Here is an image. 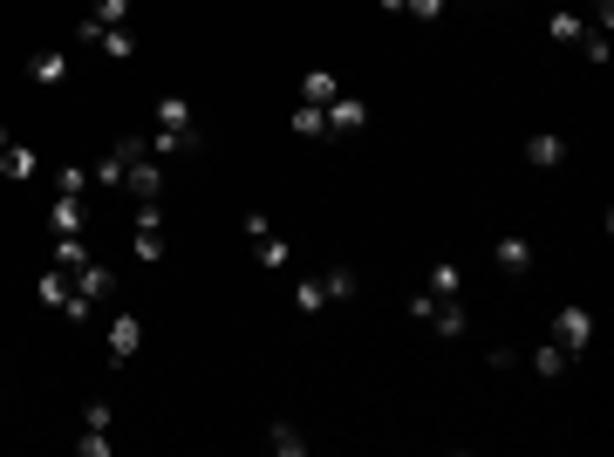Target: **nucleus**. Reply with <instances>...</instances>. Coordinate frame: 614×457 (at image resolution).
Masks as SVG:
<instances>
[{"label": "nucleus", "mask_w": 614, "mask_h": 457, "mask_svg": "<svg viewBox=\"0 0 614 457\" xmlns=\"http://www.w3.org/2000/svg\"><path fill=\"white\" fill-rule=\"evenodd\" d=\"M533 260H539V246L526 239V232H499V239H492V267L512 273V280H519V273H533Z\"/></svg>", "instance_id": "obj_1"}, {"label": "nucleus", "mask_w": 614, "mask_h": 457, "mask_svg": "<svg viewBox=\"0 0 614 457\" xmlns=\"http://www.w3.org/2000/svg\"><path fill=\"white\" fill-rule=\"evenodd\" d=\"M553 342L567 348V355H580V348L594 342V314H587L580 301H567L560 314H553Z\"/></svg>", "instance_id": "obj_2"}, {"label": "nucleus", "mask_w": 614, "mask_h": 457, "mask_svg": "<svg viewBox=\"0 0 614 457\" xmlns=\"http://www.w3.org/2000/svg\"><path fill=\"white\" fill-rule=\"evenodd\" d=\"M123 191H130L137 205H144V198H164V164H157L151 151L130 157V164H123Z\"/></svg>", "instance_id": "obj_3"}, {"label": "nucleus", "mask_w": 614, "mask_h": 457, "mask_svg": "<svg viewBox=\"0 0 614 457\" xmlns=\"http://www.w3.org/2000/svg\"><path fill=\"white\" fill-rule=\"evenodd\" d=\"M144 144H151V157L164 164V157H192V151H205V130H151Z\"/></svg>", "instance_id": "obj_4"}, {"label": "nucleus", "mask_w": 614, "mask_h": 457, "mask_svg": "<svg viewBox=\"0 0 614 457\" xmlns=\"http://www.w3.org/2000/svg\"><path fill=\"white\" fill-rule=\"evenodd\" d=\"M526 164L560 171V164H567V137H560V130H533V137H526Z\"/></svg>", "instance_id": "obj_5"}, {"label": "nucleus", "mask_w": 614, "mask_h": 457, "mask_svg": "<svg viewBox=\"0 0 614 457\" xmlns=\"http://www.w3.org/2000/svg\"><path fill=\"white\" fill-rule=\"evenodd\" d=\"M362 123H369V103H355V96L328 103V137H362Z\"/></svg>", "instance_id": "obj_6"}, {"label": "nucleus", "mask_w": 614, "mask_h": 457, "mask_svg": "<svg viewBox=\"0 0 614 457\" xmlns=\"http://www.w3.org/2000/svg\"><path fill=\"white\" fill-rule=\"evenodd\" d=\"M137 348H144V321H137V314H110V355L130 362Z\"/></svg>", "instance_id": "obj_7"}, {"label": "nucleus", "mask_w": 614, "mask_h": 457, "mask_svg": "<svg viewBox=\"0 0 614 457\" xmlns=\"http://www.w3.org/2000/svg\"><path fill=\"white\" fill-rule=\"evenodd\" d=\"M130 253H137L144 267H157V260H164V226H157V219H130Z\"/></svg>", "instance_id": "obj_8"}, {"label": "nucleus", "mask_w": 614, "mask_h": 457, "mask_svg": "<svg viewBox=\"0 0 614 457\" xmlns=\"http://www.w3.org/2000/svg\"><path fill=\"white\" fill-rule=\"evenodd\" d=\"M69 287H76L82 301H110V294H116V273H110V267H96V260H82Z\"/></svg>", "instance_id": "obj_9"}, {"label": "nucleus", "mask_w": 614, "mask_h": 457, "mask_svg": "<svg viewBox=\"0 0 614 457\" xmlns=\"http://www.w3.org/2000/svg\"><path fill=\"white\" fill-rule=\"evenodd\" d=\"M342 96V82H335V69H307L301 76V103H314V110H328Z\"/></svg>", "instance_id": "obj_10"}, {"label": "nucleus", "mask_w": 614, "mask_h": 457, "mask_svg": "<svg viewBox=\"0 0 614 457\" xmlns=\"http://www.w3.org/2000/svg\"><path fill=\"white\" fill-rule=\"evenodd\" d=\"M157 130H198V110L185 96H157Z\"/></svg>", "instance_id": "obj_11"}, {"label": "nucleus", "mask_w": 614, "mask_h": 457, "mask_svg": "<svg viewBox=\"0 0 614 457\" xmlns=\"http://www.w3.org/2000/svg\"><path fill=\"white\" fill-rule=\"evenodd\" d=\"M430 321H437V335H444V342L471 335V314H464V301H437V307H430Z\"/></svg>", "instance_id": "obj_12"}, {"label": "nucleus", "mask_w": 614, "mask_h": 457, "mask_svg": "<svg viewBox=\"0 0 614 457\" xmlns=\"http://www.w3.org/2000/svg\"><path fill=\"white\" fill-rule=\"evenodd\" d=\"M82 226H89L82 198H55V205H48V232H55V239H62V232H82Z\"/></svg>", "instance_id": "obj_13"}, {"label": "nucleus", "mask_w": 614, "mask_h": 457, "mask_svg": "<svg viewBox=\"0 0 614 457\" xmlns=\"http://www.w3.org/2000/svg\"><path fill=\"white\" fill-rule=\"evenodd\" d=\"M0 171H7L14 185H28V178H35V171H41V157L28 151V144H7V151H0Z\"/></svg>", "instance_id": "obj_14"}, {"label": "nucleus", "mask_w": 614, "mask_h": 457, "mask_svg": "<svg viewBox=\"0 0 614 457\" xmlns=\"http://www.w3.org/2000/svg\"><path fill=\"white\" fill-rule=\"evenodd\" d=\"M423 294H430V301H458V294H464V273L451 267V260H437V267H430V287H423Z\"/></svg>", "instance_id": "obj_15"}, {"label": "nucleus", "mask_w": 614, "mask_h": 457, "mask_svg": "<svg viewBox=\"0 0 614 457\" xmlns=\"http://www.w3.org/2000/svg\"><path fill=\"white\" fill-rule=\"evenodd\" d=\"M28 76H35L41 89H62V82H69V55H55V48H48V55L28 62Z\"/></svg>", "instance_id": "obj_16"}, {"label": "nucleus", "mask_w": 614, "mask_h": 457, "mask_svg": "<svg viewBox=\"0 0 614 457\" xmlns=\"http://www.w3.org/2000/svg\"><path fill=\"white\" fill-rule=\"evenodd\" d=\"M567 362H574V355H567V348L553 342V335H546V342L533 348V369H539V376H546V382H553V376H567Z\"/></svg>", "instance_id": "obj_17"}, {"label": "nucleus", "mask_w": 614, "mask_h": 457, "mask_svg": "<svg viewBox=\"0 0 614 457\" xmlns=\"http://www.w3.org/2000/svg\"><path fill=\"white\" fill-rule=\"evenodd\" d=\"M69 294H76V287H69V273H62V267L35 280V301H41V307H69Z\"/></svg>", "instance_id": "obj_18"}, {"label": "nucleus", "mask_w": 614, "mask_h": 457, "mask_svg": "<svg viewBox=\"0 0 614 457\" xmlns=\"http://www.w3.org/2000/svg\"><path fill=\"white\" fill-rule=\"evenodd\" d=\"M321 287H328V301H355V294H362V273H355V267H328V273H321Z\"/></svg>", "instance_id": "obj_19"}, {"label": "nucleus", "mask_w": 614, "mask_h": 457, "mask_svg": "<svg viewBox=\"0 0 614 457\" xmlns=\"http://www.w3.org/2000/svg\"><path fill=\"white\" fill-rule=\"evenodd\" d=\"M546 35H553V41H567V48H580V41H587V21H580L574 7H560V14L546 21Z\"/></svg>", "instance_id": "obj_20"}, {"label": "nucleus", "mask_w": 614, "mask_h": 457, "mask_svg": "<svg viewBox=\"0 0 614 457\" xmlns=\"http://www.w3.org/2000/svg\"><path fill=\"white\" fill-rule=\"evenodd\" d=\"M267 451H280V457H307V437L294 430V423H267Z\"/></svg>", "instance_id": "obj_21"}, {"label": "nucleus", "mask_w": 614, "mask_h": 457, "mask_svg": "<svg viewBox=\"0 0 614 457\" xmlns=\"http://www.w3.org/2000/svg\"><path fill=\"white\" fill-rule=\"evenodd\" d=\"M253 253H260V267H267V273H280L287 260H294V246H287L280 232H267V239H253Z\"/></svg>", "instance_id": "obj_22"}, {"label": "nucleus", "mask_w": 614, "mask_h": 457, "mask_svg": "<svg viewBox=\"0 0 614 457\" xmlns=\"http://www.w3.org/2000/svg\"><path fill=\"white\" fill-rule=\"evenodd\" d=\"M287 123H294V137H307V144H314V137H328V110H314V103H301Z\"/></svg>", "instance_id": "obj_23"}, {"label": "nucleus", "mask_w": 614, "mask_h": 457, "mask_svg": "<svg viewBox=\"0 0 614 457\" xmlns=\"http://www.w3.org/2000/svg\"><path fill=\"white\" fill-rule=\"evenodd\" d=\"M82 260H89V246H82V232H62V239H55V267H62V273H76Z\"/></svg>", "instance_id": "obj_24"}, {"label": "nucleus", "mask_w": 614, "mask_h": 457, "mask_svg": "<svg viewBox=\"0 0 614 457\" xmlns=\"http://www.w3.org/2000/svg\"><path fill=\"white\" fill-rule=\"evenodd\" d=\"M89 21H103V28H130V0H89Z\"/></svg>", "instance_id": "obj_25"}, {"label": "nucleus", "mask_w": 614, "mask_h": 457, "mask_svg": "<svg viewBox=\"0 0 614 457\" xmlns=\"http://www.w3.org/2000/svg\"><path fill=\"white\" fill-rule=\"evenodd\" d=\"M55 185H62V198H82V191L96 185V178H89L82 164H62V171H55Z\"/></svg>", "instance_id": "obj_26"}, {"label": "nucleus", "mask_w": 614, "mask_h": 457, "mask_svg": "<svg viewBox=\"0 0 614 457\" xmlns=\"http://www.w3.org/2000/svg\"><path fill=\"white\" fill-rule=\"evenodd\" d=\"M294 307H301V314H321V307H328V287H321V280H301V287H294Z\"/></svg>", "instance_id": "obj_27"}, {"label": "nucleus", "mask_w": 614, "mask_h": 457, "mask_svg": "<svg viewBox=\"0 0 614 457\" xmlns=\"http://www.w3.org/2000/svg\"><path fill=\"white\" fill-rule=\"evenodd\" d=\"M89 178H96L103 191H123V151H110L103 164H96V171H89Z\"/></svg>", "instance_id": "obj_28"}, {"label": "nucleus", "mask_w": 614, "mask_h": 457, "mask_svg": "<svg viewBox=\"0 0 614 457\" xmlns=\"http://www.w3.org/2000/svg\"><path fill=\"white\" fill-rule=\"evenodd\" d=\"M76 451H82V457H110V430H82Z\"/></svg>", "instance_id": "obj_29"}, {"label": "nucleus", "mask_w": 614, "mask_h": 457, "mask_svg": "<svg viewBox=\"0 0 614 457\" xmlns=\"http://www.w3.org/2000/svg\"><path fill=\"white\" fill-rule=\"evenodd\" d=\"M580 55H587V62L601 69V62H608V35H601V28H587V41H580Z\"/></svg>", "instance_id": "obj_30"}, {"label": "nucleus", "mask_w": 614, "mask_h": 457, "mask_svg": "<svg viewBox=\"0 0 614 457\" xmlns=\"http://www.w3.org/2000/svg\"><path fill=\"white\" fill-rule=\"evenodd\" d=\"M82 430H110V403H103V396L82 403Z\"/></svg>", "instance_id": "obj_31"}, {"label": "nucleus", "mask_w": 614, "mask_h": 457, "mask_svg": "<svg viewBox=\"0 0 614 457\" xmlns=\"http://www.w3.org/2000/svg\"><path fill=\"white\" fill-rule=\"evenodd\" d=\"M403 14H410V21H437V14H444V0H403Z\"/></svg>", "instance_id": "obj_32"}, {"label": "nucleus", "mask_w": 614, "mask_h": 457, "mask_svg": "<svg viewBox=\"0 0 614 457\" xmlns=\"http://www.w3.org/2000/svg\"><path fill=\"white\" fill-rule=\"evenodd\" d=\"M587 14H594V28H601V35L614 28V0H587Z\"/></svg>", "instance_id": "obj_33"}, {"label": "nucleus", "mask_w": 614, "mask_h": 457, "mask_svg": "<svg viewBox=\"0 0 614 457\" xmlns=\"http://www.w3.org/2000/svg\"><path fill=\"white\" fill-rule=\"evenodd\" d=\"M239 226H246V239H267V232H273V219H267V212H246Z\"/></svg>", "instance_id": "obj_34"}, {"label": "nucleus", "mask_w": 614, "mask_h": 457, "mask_svg": "<svg viewBox=\"0 0 614 457\" xmlns=\"http://www.w3.org/2000/svg\"><path fill=\"white\" fill-rule=\"evenodd\" d=\"M7 144H14V137H7V123H0V151H7Z\"/></svg>", "instance_id": "obj_35"}]
</instances>
